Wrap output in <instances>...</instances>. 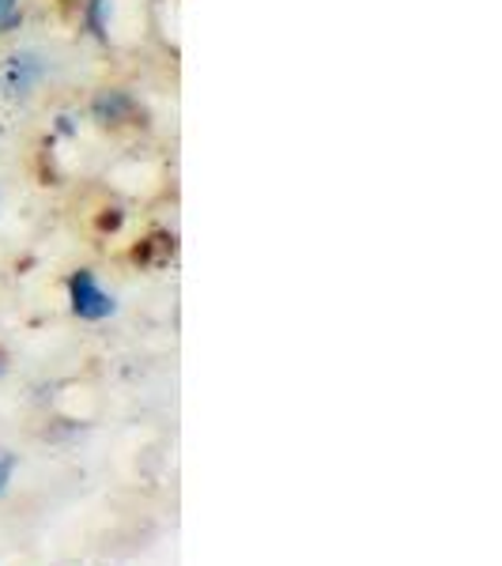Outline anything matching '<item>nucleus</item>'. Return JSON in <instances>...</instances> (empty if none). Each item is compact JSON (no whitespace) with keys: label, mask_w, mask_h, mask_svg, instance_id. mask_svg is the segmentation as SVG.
I'll use <instances>...</instances> for the list:
<instances>
[{"label":"nucleus","mask_w":502,"mask_h":566,"mask_svg":"<svg viewBox=\"0 0 502 566\" xmlns=\"http://www.w3.org/2000/svg\"><path fill=\"white\" fill-rule=\"evenodd\" d=\"M12 472H15V458L12 453H0V495H4L8 483H12Z\"/></svg>","instance_id":"obj_6"},{"label":"nucleus","mask_w":502,"mask_h":566,"mask_svg":"<svg viewBox=\"0 0 502 566\" xmlns=\"http://www.w3.org/2000/svg\"><path fill=\"white\" fill-rule=\"evenodd\" d=\"M69 298H72V314L84 317V322H103V317H109L117 310L114 295H106V291L98 287L95 272H87V269L72 272Z\"/></svg>","instance_id":"obj_1"},{"label":"nucleus","mask_w":502,"mask_h":566,"mask_svg":"<svg viewBox=\"0 0 502 566\" xmlns=\"http://www.w3.org/2000/svg\"><path fill=\"white\" fill-rule=\"evenodd\" d=\"M0 370H4V352H0Z\"/></svg>","instance_id":"obj_7"},{"label":"nucleus","mask_w":502,"mask_h":566,"mask_svg":"<svg viewBox=\"0 0 502 566\" xmlns=\"http://www.w3.org/2000/svg\"><path fill=\"white\" fill-rule=\"evenodd\" d=\"M20 23V0H0V31H12Z\"/></svg>","instance_id":"obj_4"},{"label":"nucleus","mask_w":502,"mask_h":566,"mask_svg":"<svg viewBox=\"0 0 502 566\" xmlns=\"http://www.w3.org/2000/svg\"><path fill=\"white\" fill-rule=\"evenodd\" d=\"M39 65H34V57H12V69H8V80H12L15 91H27L31 87V80H39Z\"/></svg>","instance_id":"obj_3"},{"label":"nucleus","mask_w":502,"mask_h":566,"mask_svg":"<svg viewBox=\"0 0 502 566\" xmlns=\"http://www.w3.org/2000/svg\"><path fill=\"white\" fill-rule=\"evenodd\" d=\"M91 109H95L98 125H125L136 114V103L129 95H122V91H103V95L91 103Z\"/></svg>","instance_id":"obj_2"},{"label":"nucleus","mask_w":502,"mask_h":566,"mask_svg":"<svg viewBox=\"0 0 502 566\" xmlns=\"http://www.w3.org/2000/svg\"><path fill=\"white\" fill-rule=\"evenodd\" d=\"M106 4H109V0H91V23H95V34H98V39H106V20H103V15H106Z\"/></svg>","instance_id":"obj_5"}]
</instances>
